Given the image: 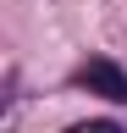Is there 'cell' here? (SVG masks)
I'll list each match as a JSON object with an SVG mask.
<instances>
[{"mask_svg": "<svg viewBox=\"0 0 127 133\" xmlns=\"http://www.w3.org/2000/svg\"><path fill=\"white\" fill-rule=\"evenodd\" d=\"M77 83H83L88 94H105V100H122L127 105V72L116 61H88V66H77Z\"/></svg>", "mask_w": 127, "mask_h": 133, "instance_id": "obj_1", "label": "cell"}, {"mask_svg": "<svg viewBox=\"0 0 127 133\" xmlns=\"http://www.w3.org/2000/svg\"><path fill=\"white\" fill-rule=\"evenodd\" d=\"M66 133H122L116 122H77V128H66Z\"/></svg>", "mask_w": 127, "mask_h": 133, "instance_id": "obj_2", "label": "cell"}]
</instances>
